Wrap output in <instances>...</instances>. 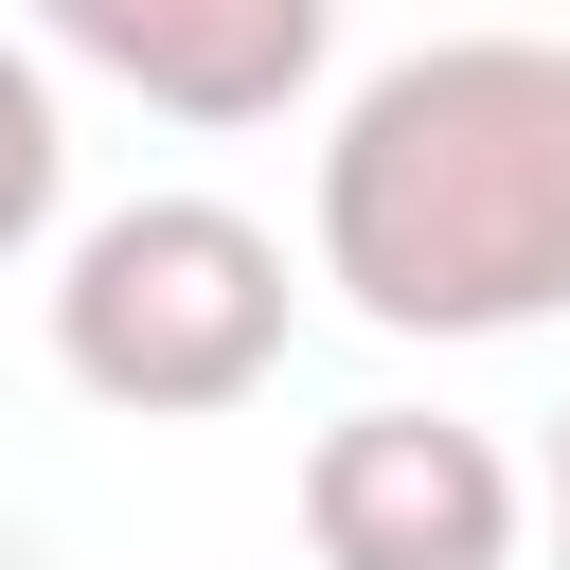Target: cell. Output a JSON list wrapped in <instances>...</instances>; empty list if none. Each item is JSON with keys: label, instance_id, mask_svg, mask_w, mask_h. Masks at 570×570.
Masks as SVG:
<instances>
[{"label": "cell", "instance_id": "obj_1", "mask_svg": "<svg viewBox=\"0 0 570 570\" xmlns=\"http://www.w3.org/2000/svg\"><path fill=\"white\" fill-rule=\"evenodd\" d=\"M321 285L374 338L570 321V36H410L321 125Z\"/></svg>", "mask_w": 570, "mask_h": 570}, {"label": "cell", "instance_id": "obj_2", "mask_svg": "<svg viewBox=\"0 0 570 570\" xmlns=\"http://www.w3.org/2000/svg\"><path fill=\"white\" fill-rule=\"evenodd\" d=\"M285 232L232 196H125L53 249V374L125 428H214L285 374Z\"/></svg>", "mask_w": 570, "mask_h": 570}, {"label": "cell", "instance_id": "obj_3", "mask_svg": "<svg viewBox=\"0 0 570 570\" xmlns=\"http://www.w3.org/2000/svg\"><path fill=\"white\" fill-rule=\"evenodd\" d=\"M534 481L463 410H338L303 445V552L321 570H517Z\"/></svg>", "mask_w": 570, "mask_h": 570}, {"label": "cell", "instance_id": "obj_4", "mask_svg": "<svg viewBox=\"0 0 570 570\" xmlns=\"http://www.w3.org/2000/svg\"><path fill=\"white\" fill-rule=\"evenodd\" d=\"M18 18L160 125H285L338 53V0H18Z\"/></svg>", "mask_w": 570, "mask_h": 570}, {"label": "cell", "instance_id": "obj_5", "mask_svg": "<svg viewBox=\"0 0 570 570\" xmlns=\"http://www.w3.org/2000/svg\"><path fill=\"white\" fill-rule=\"evenodd\" d=\"M53 196H71V125H53V71L0 36V267L53 232Z\"/></svg>", "mask_w": 570, "mask_h": 570}, {"label": "cell", "instance_id": "obj_6", "mask_svg": "<svg viewBox=\"0 0 570 570\" xmlns=\"http://www.w3.org/2000/svg\"><path fill=\"white\" fill-rule=\"evenodd\" d=\"M534 499H552V570H570V410H552V481Z\"/></svg>", "mask_w": 570, "mask_h": 570}]
</instances>
